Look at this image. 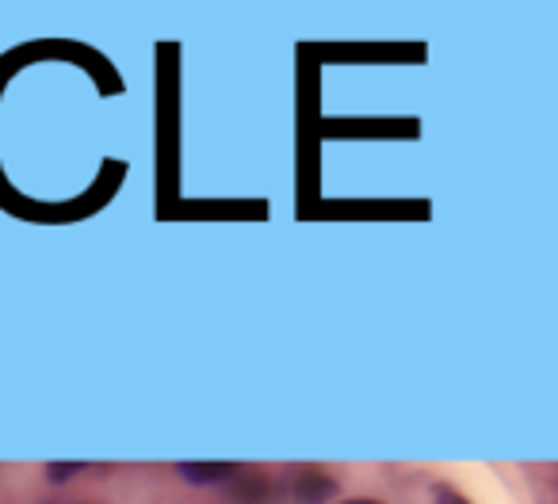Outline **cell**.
<instances>
[{
  "mask_svg": "<svg viewBox=\"0 0 558 504\" xmlns=\"http://www.w3.org/2000/svg\"><path fill=\"white\" fill-rule=\"evenodd\" d=\"M291 496H295V504H326L337 496V481L322 470H303L291 481Z\"/></svg>",
  "mask_w": 558,
  "mask_h": 504,
  "instance_id": "obj_1",
  "label": "cell"
},
{
  "mask_svg": "<svg viewBox=\"0 0 558 504\" xmlns=\"http://www.w3.org/2000/svg\"><path fill=\"white\" fill-rule=\"evenodd\" d=\"M226 496L233 504H268L271 501V481L264 474H233L226 481Z\"/></svg>",
  "mask_w": 558,
  "mask_h": 504,
  "instance_id": "obj_2",
  "label": "cell"
},
{
  "mask_svg": "<svg viewBox=\"0 0 558 504\" xmlns=\"http://www.w3.org/2000/svg\"><path fill=\"white\" fill-rule=\"evenodd\" d=\"M177 474L192 485H226L233 474H241L238 463H180Z\"/></svg>",
  "mask_w": 558,
  "mask_h": 504,
  "instance_id": "obj_3",
  "label": "cell"
},
{
  "mask_svg": "<svg viewBox=\"0 0 558 504\" xmlns=\"http://www.w3.org/2000/svg\"><path fill=\"white\" fill-rule=\"evenodd\" d=\"M85 470V463H47V481L50 485H65V481H73L77 474Z\"/></svg>",
  "mask_w": 558,
  "mask_h": 504,
  "instance_id": "obj_4",
  "label": "cell"
},
{
  "mask_svg": "<svg viewBox=\"0 0 558 504\" xmlns=\"http://www.w3.org/2000/svg\"><path fill=\"white\" fill-rule=\"evenodd\" d=\"M433 504H471L466 501L459 489H451V485H444V481H436L433 485Z\"/></svg>",
  "mask_w": 558,
  "mask_h": 504,
  "instance_id": "obj_5",
  "label": "cell"
},
{
  "mask_svg": "<svg viewBox=\"0 0 558 504\" xmlns=\"http://www.w3.org/2000/svg\"><path fill=\"white\" fill-rule=\"evenodd\" d=\"M341 504H379V501H367V496H356V501H341Z\"/></svg>",
  "mask_w": 558,
  "mask_h": 504,
  "instance_id": "obj_6",
  "label": "cell"
}]
</instances>
